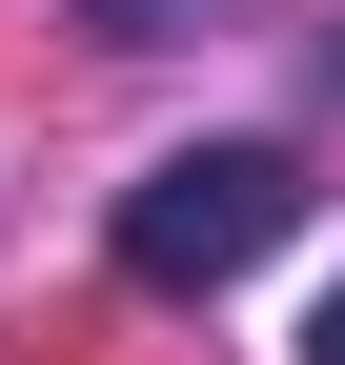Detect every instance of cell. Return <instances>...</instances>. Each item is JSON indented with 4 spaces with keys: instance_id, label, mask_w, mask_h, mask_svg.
Instances as JSON below:
<instances>
[{
    "instance_id": "1",
    "label": "cell",
    "mask_w": 345,
    "mask_h": 365,
    "mask_svg": "<svg viewBox=\"0 0 345 365\" xmlns=\"http://www.w3.org/2000/svg\"><path fill=\"white\" fill-rule=\"evenodd\" d=\"M284 223H305V163L284 143H183V163L122 182V284H163V304L183 284H244Z\"/></svg>"
},
{
    "instance_id": "2",
    "label": "cell",
    "mask_w": 345,
    "mask_h": 365,
    "mask_svg": "<svg viewBox=\"0 0 345 365\" xmlns=\"http://www.w3.org/2000/svg\"><path fill=\"white\" fill-rule=\"evenodd\" d=\"M81 21H102V41H183V0H81Z\"/></svg>"
},
{
    "instance_id": "3",
    "label": "cell",
    "mask_w": 345,
    "mask_h": 365,
    "mask_svg": "<svg viewBox=\"0 0 345 365\" xmlns=\"http://www.w3.org/2000/svg\"><path fill=\"white\" fill-rule=\"evenodd\" d=\"M305 365H345V304H325V345H305Z\"/></svg>"
},
{
    "instance_id": "4",
    "label": "cell",
    "mask_w": 345,
    "mask_h": 365,
    "mask_svg": "<svg viewBox=\"0 0 345 365\" xmlns=\"http://www.w3.org/2000/svg\"><path fill=\"white\" fill-rule=\"evenodd\" d=\"M325 81H345V41H325Z\"/></svg>"
}]
</instances>
